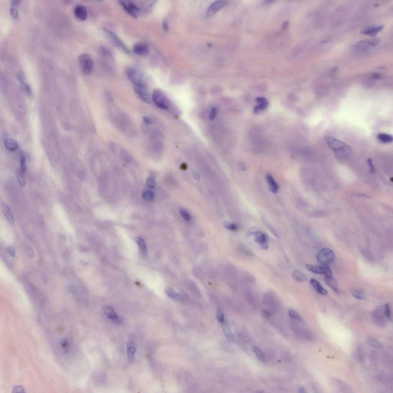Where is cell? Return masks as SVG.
<instances>
[{"label":"cell","mask_w":393,"mask_h":393,"mask_svg":"<svg viewBox=\"0 0 393 393\" xmlns=\"http://www.w3.org/2000/svg\"><path fill=\"white\" fill-rule=\"evenodd\" d=\"M324 138L329 148L334 151L337 157H345L349 155L351 151L349 146L331 136L326 135Z\"/></svg>","instance_id":"6da1fadb"},{"label":"cell","mask_w":393,"mask_h":393,"mask_svg":"<svg viewBox=\"0 0 393 393\" xmlns=\"http://www.w3.org/2000/svg\"><path fill=\"white\" fill-rule=\"evenodd\" d=\"M253 236L254 241L259 245L262 249L266 250L269 248V238L267 234L256 227H252L247 232L248 237Z\"/></svg>","instance_id":"7a4b0ae2"},{"label":"cell","mask_w":393,"mask_h":393,"mask_svg":"<svg viewBox=\"0 0 393 393\" xmlns=\"http://www.w3.org/2000/svg\"><path fill=\"white\" fill-rule=\"evenodd\" d=\"M151 99L155 106L160 109L166 110L170 106V102L168 98L159 89H155L153 91Z\"/></svg>","instance_id":"3957f363"},{"label":"cell","mask_w":393,"mask_h":393,"mask_svg":"<svg viewBox=\"0 0 393 393\" xmlns=\"http://www.w3.org/2000/svg\"><path fill=\"white\" fill-rule=\"evenodd\" d=\"M127 75L129 80L133 83V86L139 87H148L144 76L135 68L127 69Z\"/></svg>","instance_id":"277c9868"},{"label":"cell","mask_w":393,"mask_h":393,"mask_svg":"<svg viewBox=\"0 0 393 393\" xmlns=\"http://www.w3.org/2000/svg\"><path fill=\"white\" fill-rule=\"evenodd\" d=\"M318 262L322 265L332 263L335 259V255L332 250L324 248L320 250L316 255Z\"/></svg>","instance_id":"5b68a950"},{"label":"cell","mask_w":393,"mask_h":393,"mask_svg":"<svg viewBox=\"0 0 393 393\" xmlns=\"http://www.w3.org/2000/svg\"><path fill=\"white\" fill-rule=\"evenodd\" d=\"M79 62L83 73L86 75L90 74L94 66V62L90 55L87 54H81L79 57Z\"/></svg>","instance_id":"8992f818"},{"label":"cell","mask_w":393,"mask_h":393,"mask_svg":"<svg viewBox=\"0 0 393 393\" xmlns=\"http://www.w3.org/2000/svg\"><path fill=\"white\" fill-rule=\"evenodd\" d=\"M104 31L107 35L108 37L110 38L111 41H112V44L115 46L126 54H129L130 53L128 48L125 45V44L121 41V40L118 37L117 35L115 34L113 32L106 28L104 29Z\"/></svg>","instance_id":"52a82bcc"},{"label":"cell","mask_w":393,"mask_h":393,"mask_svg":"<svg viewBox=\"0 0 393 393\" xmlns=\"http://www.w3.org/2000/svg\"><path fill=\"white\" fill-rule=\"evenodd\" d=\"M305 267L309 271L316 274L324 275V277H329L332 276L331 269L327 265H322L321 266L306 264Z\"/></svg>","instance_id":"ba28073f"},{"label":"cell","mask_w":393,"mask_h":393,"mask_svg":"<svg viewBox=\"0 0 393 393\" xmlns=\"http://www.w3.org/2000/svg\"><path fill=\"white\" fill-rule=\"evenodd\" d=\"M133 89L134 92L141 101L146 103H151L152 99L150 95L148 87L133 86Z\"/></svg>","instance_id":"9c48e42d"},{"label":"cell","mask_w":393,"mask_h":393,"mask_svg":"<svg viewBox=\"0 0 393 393\" xmlns=\"http://www.w3.org/2000/svg\"><path fill=\"white\" fill-rule=\"evenodd\" d=\"M227 1H218L214 2L210 6L207 11V15L208 17H210L213 16L218 11L222 9L227 4Z\"/></svg>","instance_id":"30bf717a"},{"label":"cell","mask_w":393,"mask_h":393,"mask_svg":"<svg viewBox=\"0 0 393 393\" xmlns=\"http://www.w3.org/2000/svg\"><path fill=\"white\" fill-rule=\"evenodd\" d=\"M119 4L133 18H137V14L139 9L135 5L131 2H126L124 1H119Z\"/></svg>","instance_id":"8fae6325"},{"label":"cell","mask_w":393,"mask_h":393,"mask_svg":"<svg viewBox=\"0 0 393 393\" xmlns=\"http://www.w3.org/2000/svg\"><path fill=\"white\" fill-rule=\"evenodd\" d=\"M133 51L137 55H146L149 53L150 49L148 45L146 43L139 42L133 46Z\"/></svg>","instance_id":"7c38bea8"},{"label":"cell","mask_w":393,"mask_h":393,"mask_svg":"<svg viewBox=\"0 0 393 393\" xmlns=\"http://www.w3.org/2000/svg\"><path fill=\"white\" fill-rule=\"evenodd\" d=\"M74 14L76 18L81 20H85L88 17L87 8L82 5H78L75 7Z\"/></svg>","instance_id":"4fadbf2b"},{"label":"cell","mask_w":393,"mask_h":393,"mask_svg":"<svg viewBox=\"0 0 393 393\" xmlns=\"http://www.w3.org/2000/svg\"><path fill=\"white\" fill-rule=\"evenodd\" d=\"M103 311L104 313L108 318L114 321L120 323L121 322L119 316L115 312L114 309L110 305H106L104 307Z\"/></svg>","instance_id":"5bb4252c"},{"label":"cell","mask_w":393,"mask_h":393,"mask_svg":"<svg viewBox=\"0 0 393 393\" xmlns=\"http://www.w3.org/2000/svg\"><path fill=\"white\" fill-rule=\"evenodd\" d=\"M383 26H370L364 29L361 31L362 34L368 35L371 37H374L383 29Z\"/></svg>","instance_id":"9a60e30c"},{"label":"cell","mask_w":393,"mask_h":393,"mask_svg":"<svg viewBox=\"0 0 393 393\" xmlns=\"http://www.w3.org/2000/svg\"><path fill=\"white\" fill-rule=\"evenodd\" d=\"M373 316V321L376 325L380 327L385 325L386 321L382 309H381V312L378 311V312H374Z\"/></svg>","instance_id":"2e32d148"},{"label":"cell","mask_w":393,"mask_h":393,"mask_svg":"<svg viewBox=\"0 0 393 393\" xmlns=\"http://www.w3.org/2000/svg\"><path fill=\"white\" fill-rule=\"evenodd\" d=\"M266 179L270 191L273 193H276L278 191L279 186L274 178L270 173H268L266 175Z\"/></svg>","instance_id":"e0dca14e"},{"label":"cell","mask_w":393,"mask_h":393,"mask_svg":"<svg viewBox=\"0 0 393 393\" xmlns=\"http://www.w3.org/2000/svg\"><path fill=\"white\" fill-rule=\"evenodd\" d=\"M1 206L3 212L7 220L11 225H13L14 223V220L10 208L3 203L1 204Z\"/></svg>","instance_id":"ac0fdd59"},{"label":"cell","mask_w":393,"mask_h":393,"mask_svg":"<svg viewBox=\"0 0 393 393\" xmlns=\"http://www.w3.org/2000/svg\"><path fill=\"white\" fill-rule=\"evenodd\" d=\"M325 281L327 285L330 287L335 292L339 293L340 291L337 286L336 280L333 276L329 277H324Z\"/></svg>","instance_id":"d6986e66"},{"label":"cell","mask_w":393,"mask_h":393,"mask_svg":"<svg viewBox=\"0 0 393 393\" xmlns=\"http://www.w3.org/2000/svg\"><path fill=\"white\" fill-rule=\"evenodd\" d=\"M310 282L316 292L318 293L324 295H326L327 294V290L323 288L320 283L317 280L314 278L311 279Z\"/></svg>","instance_id":"ffe728a7"},{"label":"cell","mask_w":393,"mask_h":393,"mask_svg":"<svg viewBox=\"0 0 393 393\" xmlns=\"http://www.w3.org/2000/svg\"><path fill=\"white\" fill-rule=\"evenodd\" d=\"M20 1L14 0L11 2V8L10 9V12L12 17L15 19H18L19 17L17 8L20 4Z\"/></svg>","instance_id":"44dd1931"},{"label":"cell","mask_w":393,"mask_h":393,"mask_svg":"<svg viewBox=\"0 0 393 393\" xmlns=\"http://www.w3.org/2000/svg\"><path fill=\"white\" fill-rule=\"evenodd\" d=\"M256 101L258 103V105L255 107L254 109V112H258L259 111L263 110L267 107L268 102L264 98H262V97L258 98L256 99Z\"/></svg>","instance_id":"7402d4cb"},{"label":"cell","mask_w":393,"mask_h":393,"mask_svg":"<svg viewBox=\"0 0 393 393\" xmlns=\"http://www.w3.org/2000/svg\"><path fill=\"white\" fill-rule=\"evenodd\" d=\"M137 348L135 343L133 342H129L127 344V356L130 360L133 359L135 355Z\"/></svg>","instance_id":"603a6c76"},{"label":"cell","mask_w":393,"mask_h":393,"mask_svg":"<svg viewBox=\"0 0 393 393\" xmlns=\"http://www.w3.org/2000/svg\"><path fill=\"white\" fill-rule=\"evenodd\" d=\"M350 291L352 296L355 299L362 300L366 298V296L364 292L360 289L352 288Z\"/></svg>","instance_id":"cb8c5ba5"},{"label":"cell","mask_w":393,"mask_h":393,"mask_svg":"<svg viewBox=\"0 0 393 393\" xmlns=\"http://www.w3.org/2000/svg\"><path fill=\"white\" fill-rule=\"evenodd\" d=\"M5 147L10 151H14L18 147L17 143L15 140L10 138H5L4 141Z\"/></svg>","instance_id":"d4e9b609"},{"label":"cell","mask_w":393,"mask_h":393,"mask_svg":"<svg viewBox=\"0 0 393 393\" xmlns=\"http://www.w3.org/2000/svg\"><path fill=\"white\" fill-rule=\"evenodd\" d=\"M135 241L138 246L140 253L143 255L145 256L147 253V247L145 241L141 237H137L135 238Z\"/></svg>","instance_id":"484cf974"},{"label":"cell","mask_w":393,"mask_h":393,"mask_svg":"<svg viewBox=\"0 0 393 393\" xmlns=\"http://www.w3.org/2000/svg\"><path fill=\"white\" fill-rule=\"evenodd\" d=\"M378 140L384 143H388L393 141L392 135L385 133H379L377 135Z\"/></svg>","instance_id":"4316f807"},{"label":"cell","mask_w":393,"mask_h":393,"mask_svg":"<svg viewBox=\"0 0 393 393\" xmlns=\"http://www.w3.org/2000/svg\"><path fill=\"white\" fill-rule=\"evenodd\" d=\"M292 276L296 281L303 282L306 281L307 277L305 275L298 270H294L292 272Z\"/></svg>","instance_id":"83f0119b"},{"label":"cell","mask_w":393,"mask_h":393,"mask_svg":"<svg viewBox=\"0 0 393 393\" xmlns=\"http://www.w3.org/2000/svg\"><path fill=\"white\" fill-rule=\"evenodd\" d=\"M24 174V172L20 169L18 170L17 173V177L18 183H19V185L21 187H24L26 185V180H25Z\"/></svg>","instance_id":"f1b7e54d"},{"label":"cell","mask_w":393,"mask_h":393,"mask_svg":"<svg viewBox=\"0 0 393 393\" xmlns=\"http://www.w3.org/2000/svg\"><path fill=\"white\" fill-rule=\"evenodd\" d=\"M252 350L258 359L262 362H265L266 359H265L264 354L257 346H253Z\"/></svg>","instance_id":"f546056e"},{"label":"cell","mask_w":393,"mask_h":393,"mask_svg":"<svg viewBox=\"0 0 393 393\" xmlns=\"http://www.w3.org/2000/svg\"><path fill=\"white\" fill-rule=\"evenodd\" d=\"M142 197L146 201H151L155 198V194L152 192L146 190L143 192Z\"/></svg>","instance_id":"4dcf8cb0"},{"label":"cell","mask_w":393,"mask_h":393,"mask_svg":"<svg viewBox=\"0 0 393 393\" xmlns=\"http://www.w3.org/2000/svg\"><path fill=\"white\" fill-rule=\"evenodd\" d=\"M367 342L369 345L376 348H381L382 345L379 341L373 337H369L367 339Z\"/></svg>","instance_id":"1f68e13d"},{"label":"cell","mask_w":393,"mask_h":393,"mask_svg":"<svg viewBox=\"0 0 393 393\" xmlns=\"http://www.w3.org/2000/svg\"><path fill=\"white\" fill-rule=\"evenodd\" d=\"M262 221H263L264 224L265 226H266V228H267L268 230H270L271 232L276 237H277V238H280V236H279L277 232L275 231V230L273 228V227H272L271 225L269 223V222H268V221H267L266 219H265V218H263V219H262Z\"/></svg>","instance_id":"d6a6232c"},{"label":"cell","mask_w":393,"mask_h":393,"mask_svg":"<svg viewBox=\"0 0 393 393\" xmlns=\"http://www.w3.org/2000/svg\"><path fill=\"white\" fill-rule=\"evenodd\" d=\"M382 311L383 313L386 318L391 321V310H390L389 306L388 304H385L383 306Z\"/></svg>","instance_id":"836d02e7"},{"label":"cell","mask_w":393,"mask_h":393,"mask_svg":"<svg viewBox=\"0 0 393 393\" xmlns=\"http://www.w3.org/2000/svg\"><path fill=\"white\" fill-rule=\"evenodd\" d=\"M165 292L169 297L174 299H179L180 296L176 293L170 287H167L165 290Z\"/></svg>","instance_id":"e575fe53"},{"label":"cell","mask_w":393,"mask_h":393,"mask_svg":"<svg viewBox=\"0 0 393 393\" xmlns=\"http://www.w3.org/2000/svg\"><path fill=\"white\" fill-rule=\"evenodd\" d=\"M223 226L226 229L232 231H235L238 229V227L235 223L225 221L223 223Z\"/></svg>","instance_id":"d590c367"},{"label":"cell","mask_w":393,"mask_h":393,"mask_svg":"<svg viewBox=\"0 0 393 393\" xmlns=\"http://www.w3.org/2000/svg\"><path fill=\"white\" fill-rule=\"evenodd\" d=\"M288 314L290 317L292 318L297 320H299L300 321H302V319L296 312L295 311L293 310L292 309H290L288 311Z\"/></svg>","instance_id":"8d00e7d4"},{"label":"cell","mask_w":393,"mask_h":393,"mask_svg":"<svg viewBox=\"0 0 393 393\" xmlns=\"http://www.w3.org/2000/svg\"><path fill=\"white\" fill-rule=\"evenodd\" d=\"M219 109L217 106H213L212 107L210 112L209 115V118L211 120H213L216 118V115H217Z\"/></svg>","instance_id":"74e56055"},{"label":"cell","mask_w":393,"mask_h":393,"mask_svg":"<svg viewBox=\"0 0 393 393\" xmlns=\"http://www.w3.org/2000/svg\"><path fill=\"white\" fill-rule=\"evenodd\" d=\"M143 121L145 126H150L155 122L154 119L151 116H144L143 118Z\"/></svg>","instance_id":"f35d334b"},{"label":"cell","mask_w":393,"mask_h":393,"mask_svg":"<svg viewBox=\"0 0 393 393\" xmlns=\"http://www.w3.org/2000/svg\"><path fill=\"white\" fill-rule=\"evenodd\" d=\"M223 332L225 336H226L227 338L230 341H233L234 340V337L232 333L230 330L228 329L227 327H224L223 328Z\"/></svg>","instance_id":"ab89813d"},{"label":"cell","mask_w":393,"mask_h":393,"mask_svg":"<svg viewBox=\"0 0 393 393\" xmlns=\"http://www.w3.org/2000/svg\"><path fill=\"white\" fill-rule=\"evenodd\" d=\"M180 212L182 217L185 220L188 222L191 220V216H190L189 214L186 210L181 209H180Z\"/></svg>","instance_id":"60d3db41"},{"label":"cell","mask_w":393,"mask_h":393,"mask_svg":"<svg viewBox=\"0 0 393 393\" xmlns=\"http://www.w3.org/2000/svg\"><path fill=\"white\" fill-rule=\"evenodd\" d=\"M26 168V158L24 155L22 154L21 155L20 170L25 173Z\"/></svg>","instance_id":"b9f144b4"},{"label":"cell","mask_w":393,"mask_h":393,"mask_svg":"<svg viewBox=\"0 0 393 393\" xmlns=\"http://www.w3.org/2000/svg\"><path fill=\"white\" fill-rule=\"evenodd\" d=\"M367 43L369 46H376L378 45L380 42V40L379 38H373V39L366 41Z\"/></svg>","instance_id":"7bdbcfd3"},{"label":"cell","mask_w":393,"mask_h":393,"mask_svg":"<svg viewBox=\"0 0 393 393\" xmlns=\"http://www.w3.org/2000/svg\"><path fill=\"white\" fill-rule=\"evenodd\" d=\"M146 184L147 186L150 188H154L155 186V183L153 178L152 177L148 178L146 180Z\"/></svg>","instance_id":"ee69618b"},{"label":"cell","mask_w":393,"mask_h":393,"mask_svg":"<svg viewBox=\"0 0 393 393\" xmlns=\"http://www.w3.org/2000/svg\"><path fill=\"white\" fill-rule=\"evenodd\" d=\"M216 318H217V320L219 323H223V321H224V315H223V311L220 309L217 311V313H216Z\"/></svg>","instance_id":"f6af8a7d"},{"label":"cell","mask_w":393,"mask_h":393,"mask_svg":"<svg viewBox=\"0 0 393 393\" xmlns=\"http://www.w3.org/2000/svg\"><path fill=\"white\" fill-rule=\"evenodd\" d=\"M69 289L70 291L72 293L75 295H78L79 292L77 288L75 287L74 285L72 284H70L69 285Z\"/></svg>","instance_id":"bcb514c9"},{"label":"cell","mask_w":393,"mask_h":393,"mask_svg":"<svg viewBox=\"0 0 393 393\" xmlns=\"http://www.w3.org/2000/svg\"><path fill=\"white\" fill-rule=\"evenodd\" d=\"M7 250H8V251L11 256L12 257H15L16 253H15V250L14 247L12 246H9L7 248Z\"/></svg>","instance_id":"7dc6e473"},{"label":"cell","mask_w":393,"mask_h":393,"mask_svg":"<svg viewBox=\"0 0 393 393\" xmlns=\"http://www.w3.org/2000/svg\"><path fill=\"white\" fill-rule=\"evenodd\" d=\"M61 346L65 351L69 350V345L67 340H64L62 341L61 342Z\"/></svg>","instance_id":"c3c4849f"},{"label":"cell","mask_w":393,"mask_h":393,"mask_svg":"<svg viewBox=\"0 0 393 393\" xmlns=\"http://www.w3.org/2000/svg\"><path fill=\"white\" fill-rule=\"evenodd\" d=\"M27 252L28 255L30 257H33L34 256V253L31 247L29 246L27 247Z\"/></svg>","instance_id":"681fc988"},{"label":"cell","mask_w":393,"mask_h":393,"mask_svg":"<svg viewBox=\"0 0 393 393\" xmlns=\"http://www.w3.org/2000/svg\"><path fill=\"white\" fill-rule=\"evenodd\" d=\"M367 162L369 165V167L370 168L371 172L372 173H374L375 171V168L374 166H373V165L372 159H368Z\"/></svg>","instance_id":"f907efd6"},{"label":"cell","mask_w":393,"mask_h":393,"mask_svg":"<svg viewBox=\"0 0 393 393\" xmlns=\"http://www.w3.org/2000/svg\"><path fill=\"white\" fill-rule=\"evenodd\" d=\"M163 27L165 30H168V24L167 21L166 19H164L163 21Z\"/></svg>","instance_id":"816d5d0a"},{"label":"cell","mask_w":393,"mask_h":393,"mask_svg":"<svg viewBox=\"0 0 393 393\" xmlns=\"http://www.w3.org/2000/svg\"><path fill=\"white\" fill-rule=\"evenodd\" d=\"M289 25V22L288 21H284L283 23L282 27V30L286 29L288 27Z\"/></svg>","instance_id":"f5cc1de1"},{"label":"cell","mask_w":393,"mask_h":393,"mask_svg":"<svg viewBox=\"0 0 393 393\" xmlns=\"http://www.w3.org/2000/svg\"><path fill=\"white\" fill-rule=\"evenodd\" d=\"M275 2V1L273 0H266L264 1V4L265 5H271Z\"/></svg>","instance_id":"db71d44e"},{"label":"cell","mask_w":393,"mask_h":393,"mask_svg":"<svg viewBox=\"0 0 393 393\" xmlns=\"http://www.w3.org/2000/svg\"><path fill=\"white\" fill-rule=\"evenodd\" d=\"M373 77L375 79H379L381 77V75L379 73H375L373 75Z\"/></svg>","instance_id":"11a10c76"},{"label":"cell","mask_w":393,"mask_h":393,"mask_svg":"<svg viewBox=\"0 0 393 393\" xmlns=\"http://www.w3.org/2000/svg\"><path fill=\"white\" fill-rule=\"evenodd\" d=\"M187 168V166L186 164L185 163H183L181 165L180 167V169L183 170H186Z\"/></svg>","instance_id":"9f6ffc18"},{"label":"cell","mask_w":393,"mask_h":393,"mask_svg":"<svg viewBox=\"0 0 393 393\" xmlns=\"http://www.w3.org/2000/svg\"><path fill=\"white\" fill-rule=\"evenodd\" d=\"M194 178H195V179L196 180H199L200 179L199 176V175H198V173H194Z\"/></svg>","instance_id":"6f0895ef"},{"label":"cell","mask_w":393,"mask_h":393,"mask_svg":"<svg viewBox=\"0 0 393 393\" xmlns=\"http://www.w3.org/2000/svg\"><path fill=\"white\" fill-rule=\"evenodd\" d=\"M263 312L264 314L265 315V316H269L271 315V314L270 312H267V311H263Z\"/></svg>","instance_id":"680465c9"},{"label":"cell","mask_w":393,"mask_h":393,"mask_svg":"<svg viewBox=\"0 0 393 393\" xmlns=\"http://www.w3.org/2000/svg\"><path fill=\"white\" fill-rule=\"evenodd\" d=\"M329 41H330V40H329V39H326V40H323V41H322L320 43V44H325V43H327V42H328Z\"/></svg>","instance_id":"91938a15"},{"label":"cell","mask_w":393,"mask_h":393,"mask_svg":"<svg viewBox=\"0 0 393 393\" xmlns=\"http://www.w3.org/2000/svg\"><path fill=\"white\" fill-rule=\"evenodd\" d=\"M299 392L300 393H305L306 392V391H305V389L303 388H301V389H300L299 390Z\"/></svg>","instance_id":"94428289"}]
</instances>
